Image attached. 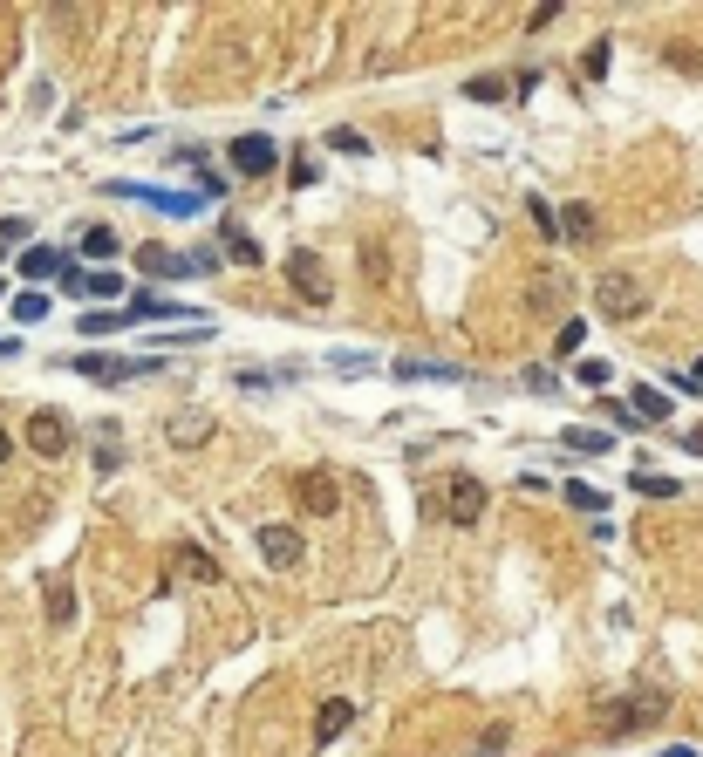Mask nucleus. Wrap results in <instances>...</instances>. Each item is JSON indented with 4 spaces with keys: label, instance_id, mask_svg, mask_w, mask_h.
I'll return each mask as SVG.
<instances>
[{
    "label": "nucleus",
    "instance_id": "nucleus-1",
    "mask_svg": "<svg viewBox=\"0 0 703 757\" xmlns=\"http://www.w3.org/2000/svg\"><path fill=\"white\" fill-rule=\"evenodd\" d=\"M594 307H601L608 321H642V314H649V287H642L635 273H622V266H608V273L594 280Z\"/></svg>",
    "mask_w": 703,
    "mask_h": 757
},
{
    "label": "nucleus",
    "instance_id": "nucleus-2",
    "mask_svg": "<svg viewBox=\"0 0 703 757\" xmlns=\"http://www.w3.org/2000/svg\"><path fill=\"white\" fill-rule=\"evenodd\" d=\"M669 717V689H642V696H628V703H608L601 710V730L608 737H628V730H649V723Z\"/></svg>",
    "mask_w": 703,
    "mask_h": 757
},
{
    "label": "nucleus",
    "instance_id": "nucleus-3",
    "mask_svg": "<svg viewBox=\"0 0 703 757\" xmlns=\"http://www.w3.org/2000/svg\"><path fill=\"white\" fill-rule=\"evenodd\" d=\"M137 266L151 273V280H198V273H212V253H171V246H144L137 253Z\"/></svg>",
    "mask_w": 703,
    "mask_h": 757
},
{
    "label": "nucleus",
    "instance_id": "nucleus-4",
    "mask_svg": "<svg viewBox=\"0 0 703 757\" xmlns=\"http://www.w3.org/2000/svg\"><path fill=\"white\" fill-rule=\"evenodd\" d=\"M287 287H294L308 307H328V301H335V280H328L321 253H287Z\"/></svg>",
    "mask_w": 703,
    "mask_h": 757
},
{
    "label": "nucleus",
    "instance_id": "nucleus-5",
    "mask_svg": "<svg viewBox=\"0 0 703 757\" xmlns=\"http://www.w3.org/2000/svg\"><path fill=\"white\" fill-rule=\"evenodd\" d=\"M294 505H301L308 519H335V505H342L335 471H294Z\"/></svg>",
    "mask_w": 703,
    "mask_h": 757
},
{
    "label": "nucleus",
    "instance_id": "nucleus-6",
    "mask_svg": "<svg viewBox=\"0 0 703 757\" xmlns=\"http://www.w3.org/2000/svg\"><path fill=\"white\" fill-rule=\"evenodd\" d=\"M69 369L89 376V382H130V376H151L157 355H76Z\"/></svg>",
    "mask_w": 703,
    "mask_h": 757
},
{
    "label": "nucleus",
    "instance_id": "nucleus-7",
    "mask_svg": "<svg viewBox=\"0 0 703 757\" xmlns=\"http://www.w3.org/2000/svg\"><path fill=\"white\" fill-rule=\"evenodd\" d=\"M485 505H492V492H485L471 471H458V478L444 485V519H451V526H478V519H485Z\"/></svg>",
    "mask_w": 703,
    "mask_h": 757
},
{
    "label": "nucleus",
    "instance_id": "nucleus-8",
    "mask_svg": "<svg viewBox=\"0 0 703 757\" xmlns=\"http://www.w3.org/2000/svg\"><path fill=\"white\" fill-rule=\"evenodd\" d=\"M110 198H144V205L171 212V219H192V212H198L192 191H171V185H130V178H117V185H110Z\"/></svg>",
    "mask_w": 703,
    "mask_h": 757
},
{
    "label": "nucleus",
    "instance_id": "nucleus-9",
    "mask_svg": "<svg viewBox=\"0 0 703 757\" xmlns=\"http://www.w3.org/2000/svg\"><path fill=\"white\" fill-rule=\"evenodd\" d=\"M226 157H233L239 178H267V171L280 164V151L267 144V137H233V144H226Z\"/></svg>",
    "mask_w": 703,
    "mask_h": 757
},
{
    "label": "nucleus",
    "instance_id": "nucleus-10",
    "mask_svg": "<svg viewBox=\"0 0 703 757\" xmlns=\"http://www.w3.org/2000/svg\"><path fill=\"white\" fill-rule=\"evenodd\" d=\"M28 451L35 457H62L69 451V423H62V410H35V417H28Z\"/></svg>",
    "mask_w": 703,
    "mask_h": 757
},
{
    "label": "nucleus",
    "instance_id": "nucleus-11",
    "mask_svg": "<svg viewBox=\"0 0 703 757\" xmlns=\"http://www.w3.org/2000/svg\"><path fill=\"white\" fill-rule=\"evenodd\" d=\"M260 553H267V567H301V532L294 526H260Z\"/></svg>",
    "mask_w": 703,
    "mask_h": 757
},
{
    "label": "nucleus",
    "instance_id": "nucleus-12",
    "mask_svg": "<svg viewBox=\"0 0 703 757\" xmlns=\"http://www.w3.org/2000/svg\"><path fill=\"white\" fill-rule=\"evenodd\" d=\"M526 307H533V314H560V307H567V280L540 266V273L526 280Z\"/></svg>",
    "mask_w": 703,
    "mask_h": 757
},
{
    "label": "nucleus",
    "instance_id": "nucleus-13",
    "mask_svg": "<svg viewBox=\"0 0 703 757\" xmlns=\"http://www.w3.org/2000/svg\"><path fill=\"white\" fill-rule=\"evenodd\" d=\"M349 723H355V703H349V696H328V703L314 710V744H335Z\"/></svg>",
    "mask_w": 703,
    "mask_h": 757
},
{
    "label": "nucleus",
    "instance_id": "nucleus-14",
    "mask_svg": "<svg viewBox=\"0 0 703 757\" xmlns=\"http://www.w3.org/2000/svg\"><path fill=\"white\" fill-rule=\"evenodd\" d=\"M21 273H28V280H62V273H69V253H62V246H28V253H21Z\"/></svg>",
    "mask_w": 703,
    "mask_h": 757
},
{
    "label": "nucleus",
    "instance_id": "nucleus-15",
    "mask_svg": "<svg viewBox=\"0 0 703 757\" xmlns=\"http://www.w3.org/2000/svg\"><path fill=\"white\" fill-rule=\"evenodd\" d=\"M41 607H48V621H55V628H69V621H76V587H69L62 573H48V587H41Z\"/></svg>",
    "mask_w": 703,
    "mask_h": 757
},
{
    "label": "nucleus",
    "instance_id": "nucleus-16",
    "mask_svg": "<svg viewBox=\"0 0 703 757\" xmlns=\"http://www.w3.org/2000/svg\"><path fill=\"white\" fill-rule=\"evenodd\" d=\"M171 567L192 573V580H205V587H212V580H226V573H219V560H212V553H198V546H171Z\"/></svg>",
    "mask_w": 703,
    "mask_h": 757
},
{
    "label": "nucleus",
    "instance_id": "nucleus-17",
    "mask_svg": "<svg viewBox=\"0 0 703 757\" xmlns=\"http://www.w3.org/2000/svg\"><path fill=\"white\" fill-rule=\"evenodd\" d=\"M594 232H601V219H594V212H587L581 198H574V205H560V239H574V246H587V239H594Z\"/></svg>",
    "mask_w": 703,
    "mask_h": 757
},
{
    "label": "nucleus",
    "instance_id": "nucleus-18",
    "mask_svg": "<svg viewBox=\"0 0 703 757\" xmlns=\"http://www.w3.org/2000/svg\"><path fill=\"white\" fill-rule=\"evenodd\" d=\"M560 444H567L574 457H601V451H608V430H587V423H567V430H560Z\"/></svg>",
    "mask_w": 703,
    "mask_h": 757
},
{
    "label": "nucleus",
    "instance_id": "nucleus-19",
    "mask_svg": "<svg viewBox=\"0 0 703 757\" xmlns=\"http://www.w3.org/2000/svg\"><path fill=\"white\" fill-rule=\"evenodd\" d=\"M226 260H233V266H260L267 253H260V239H253L246 226H226Z\"/></svg>",
    "mask_w": 703,
    "mask_h": 757
},
{
    "label": "nucleus",
    "instance_id": "nucleus-20",
    "mask_svg": "<svg viewBox=\"0 0 703 757\" xmlns=\"http://www.w3.org/2000/svg\"><path fill=\"white\" fill-rule=\"evenodd\" d=\"M171 314H192V307L164 301V294H137V301H130V321H171Z\"/></svg>",
    "mask_w": 703,
    "mask_h": 757
},
{
    "label": "nucleus",
    "instance_id": "nucleus-21",
    "mask_svg": "<svg viewBox=\"0 0 703 757\" xmlns=\"http://www.w3.org/2000/svg\"><path fill=\"white\" fill-rule=\"evenodd\" d=\"M628 410H635V417H642V423H656V417H669V396H663V389H656V382H642V389L628 396Z\"/></svg>",
    "mask_w": 703,
    "mask_h": 757
},
{
    "label": "nucleus",
    "instance_id": "nucleus-22",
    "mask_svg": "<svg viewBox=\"0 0 703 757\" xmlns=\"http://www.w3.org/2000/svg\"><path fill=\"white\" fill-rule=\"evenodd\" d=\"M560 498H567V505H574V512H594V519H601V512H608V498L594 492V485H581V478H567V485H560Z\"/></svg>",
    "mask_w": 703,
    "mask_h": 757
},
{
    "label": "nucleus",
    "instance_id": "nucleus-23",
    "mask_svg": "<svg viewBox=\"0 0 703 757\" xmlns=\"http://www.w3.org/2000/svg\"><path fill=\"white\" fill-rule=\"evenodd\" d=\"M164 437H171V444H205V437H212V417H185V423H164Z\"/></svg>",
    "mask_w": 703,
    "mask_h": 757
},
{
    "label": "nucleus",
    "instance_id": "nucleus-24",
    "mask_svg": "<svg viewBox=\"0 0 703 757\" xmlns=\"http://www.w3.org/2000/svg\"><path fill=\"white\" fill-rule=\"evenodd\" d=\"M41 314H48V294H41V287H28V294H14V321H21V328H35Z\"/></svg>",
    "mask_w": 703,
    "mask_h": 757
},
{
    "label": "nucleus",
    "instance_id": "nucleus-25",
    "mask_svg": "<svg viewBox=\"0 0 703 757\" xmlns=\"http://www.w3.org/2000/svg\"><path fill=\"white\" fill-rule=\"evenodd\" d=\"M635 492H642V498H676L683 485H676V478H663V471H635Z\"/></svg>",
    "mask_w": 703,
    "mask_h": 757
},
{
    "label": "nucleus",
    "instance_id": "nucleus-26",
    "mask_svg": "<svg viewBox=\"0 0 703 757\" xmlns=\"http://www.w3.org/2000/svg\"><path fill=\"white\" fill-rule=\"evenodd\" d=\"M82 253H89V260H110V253H117V232H110V226H89V232H82Z\"/></svg>",
    "mask_w": 703,
    "mask_h": 757
},
{
    "label": "nucleus",
    "instance_id": "nucleus-27",
    "mask_svg": "<svg viewBox=\"0 0 703 757\" xmlns=\"http://www.w3.org/2000/svg\"><path fill=\"white\" fill-rule=\"evenodd\" d=\"M608 55H615V48H608V41H594V48L581 55V76H587V82H601V76H608Z\"/></svg>",
    "mask_w": 703,
    "mask_h": 757
},
{
    "label": "nucleus",
    "instance_id": "nucleus-28",
    "mask_svg": "<svg viewBox=\"0 0 703 757\" xmlns=\"http://www.w3.org/2000/svg\"><path fill=\"white\" fill-rule=\"evenodd\" d=\"M123 321H130V314H103V307H96V314H82V335H117Z\"/></svg>",
    "mask_w": 703,
    "mask_h": 757
},
{
    "label": "nucleus",
    "instance_id": "nucleus-29",
    "mask_svg": "<svg viewBox=\"0 0 703 757\" xmlns=\"http://www.w3.org/2000/svg\"><path fill=\"white\" fill-rule=\"evenodd\" d=\"M362 273H369V280H390V253H383V246H376V239H369V246H362Z\"/></svg>",
    "mask_w": 703,
    "mask_h": 757
},
{
    "label": "nucleus",
    "instance_id": "nucleus-30",
    "mask_svg": "<svg viewBox=\"0 0 703 757\" xmlns=\"http://www.w3.org/2000/svg\"><path fill=\"white\" fill-rule=\"evenodd\" d=\"M396 376H444V382H458V369H451V362H396Z\"/></svg>",
    "mask_w": 703,
    "mask_h": 757
},
{
    "label": "nucleus",
    "instance_id": "nucleus-31",
    "mask_svg": "<svg viewBox=\"0 0 703 757\" xmlns=\"http://www.w3.org/2000/svg\"><path fill=\"white\" fill-rule=\"evenodd\" d=\"M328 144H335L342 157H362V151H369V137H362V130H328Z\"/></svg>",
    "mask_w": 703,
    "mask_h": 757
},
{
    "label": "nucleus",
    "instance_id": "nucleus-32",
    "mask_svg": "<svg viewBox=\"0 0 703 757\" xmlns=\"http://www.w3.org/2000/svg\"><path fill=\"white\" fill-rule=\"evenodd\" d=\"M499 751H506V723H492V730L471 744V757H499Z\"/></svg>",
    "mask_w": 703,
    "mask_h": 757
},
{
    "label": "nucleus",
    "instance_id": "nucleus-33",
    "mask_svg": "<svg viewBox=\"0 0 703 757\" xmlns=\"http://www.w3.org/2000/svg\"><path fill=\"white\" fill-rule=\"evenodd\" d=\"M465 89L478 96V103H499V96H506V82H499V76H471Z\"/></svg>",
    "mask_w": 703,
    "mask_h": 757
},
{
    "label": "nucleus",
    "instance_id": "nucleus-34",
    "mask_svg": "<svg viewBox=\"0 0 703 757\" xmlns=\"http://www.w3.org/2000/svg\"><path fill=\"white\" fill-rule=\"evenodd\" d=\"M581 341H587V321H560V355H574Z\"/></svg>",
    "mask_w": 703,
    "mask_h": 757
},
{
    "label": "nucleus",
    "instance_id": "nucleus-35",
    "mask_svg": "<svg viewBox=\"0 0 703 757\" xmlns=\"http://www.w3.org/2000/svg\"><path fill=\"white\" fill-rule=\"evenodd\" d=\"M117 464H123V444L117 437H103V444H96V471H117Z\"/></svg>",
    "mask_w": 703,
    "mask_h": 757
},
{
    "label": "nucleus",
    "instance_id": "nucleus-36",
    "mask_svg": "<svg viewBox=\"0 0 703 757\" xmlns=\"http://www.w3.org/2000/svg\"><path fill=\"white\" fill-rule=\"evenodd\" d=\"M574 376H581L587 389H608V362H581V369H574Z\"/></svg>",
    "mask_w": 703,
    "mask_h": 757
},
{
    "label": "nucleus",
    "instance_id": "nucleus-37",
    "mask_svg": "<svg viewBox=\"0 0 703 757\" xmlns=\"http://www.w3.org/2000/svg\"><path fill=\"white\" fill-rule=\"evenodd\" d=\"M553 21H560V0H547V7H533V14H526V28H553Z\"/></svg>",
    "mask_w": 703,
    "mask_h": 757
},
{
    "label": "nucleus",
    "instance_id": "nucleus-38",
    "mask_svg": "<svg viewBox=\"0 0 703 757\" xmlns=\"http://www.w3.org/2000/svg\"><path fill=\"white\" fill-rule=\"evenodd\" d=\"M14 355H21V341L7 335V341H0V362H14Z\"/></svg>",
    "mask_w": 703,
    "mask_h": 757
},
{
    "label": "nucleus",
    "instance_id": "nucleus-39",
    "mask_svg": "<svg viewBox=\"0 0 703 757\" xmlns=\"http://www.w3.org/2000/svg\"><path fill=\"white\" fill-rule=\"evenodd\" d=\"M683 444H690V451H697V457H703V430H690V437H683Z\"/></svg>",
    "mask_w": 703,
    "mask_h": 757
},
{
    "label": "nucleus",
    "instance_id": "nucleus-40",
    "mask_svg": "<svg viewBox=\"0 0 703 757\" xmlns=\"http://www.w3.org/2000/svg\"><path fill=\"white\" fill-rule=\"evenodd\" d=\"M697 382H703V355H697V362H690V389H697Z\"/></svg>",
    "mask_w": 703,
    "mask_h": 757
},
{
    "label": "nucleus",
    "instance_id": "nucleus-41",
    "mask_svg": "<svg viewBox=\"0 0 703 757\" xmlns=\"http://www.w3.org/2000/svg\"><path fill=\"white\" fill-rule=\"evenodd\" d=\"M663 757H690V744H669V751Z\"/></svg>",
    "mask_w": 703,
    "mask_h": 757
},
{
    "label": "nucleus",
    "instance_id": "nucleus-42",
    "mask_svg": "<svg viewBox=\"0 0 703 757\" xmlns=\"http://www.w3.org/2000/svg\"><path fill=\"white\" fill-rule=\"evenodd\" d=\"M0 457H7V437H0Z\"/></svg>",
    "mask_w": 703,
    "mask_h": 757
},
{
    "label": "nucleus",
    "instance_id": "nucleus-43",
    "mask_svg": "<svg viewBox=\"0 0 703 757\" xmlns=\"http://www.w3.org/2000/svg\"><path fill=\"white\" fill-rule=\"evenodd\" d=\"M0 253H7V246H0Z\"/></svg>",
    "mask_w": 703,
    "mask_h": 757
}]
</instances>
